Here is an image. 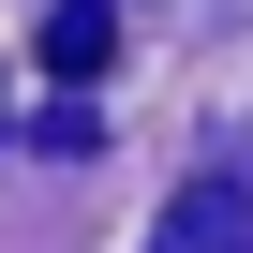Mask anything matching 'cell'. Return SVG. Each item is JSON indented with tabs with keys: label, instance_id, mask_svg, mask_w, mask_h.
<instances>
[{
	"label": "cell",
	"instance_id": "obj_1",
	"mask_svg": "<svg viewBox=\"0 0 253 253\" xmlns=\"http://www.w3.org/2000/svg\"><path fill=\"white\" fill-rule=\"evenodd\" d=\"M149 253H253V179H179Z\"/></svg>",
	"mask_w": 253,
	"mask_h": 253
},
{
	"label": "cell",
	"instance_id": "obj_2",
	"mask_svg": "<svg viewBox=\"0 0 253 253\" xmlns=\"http://www.w3.org/2000/svg\"><path fill=\"white\" fill-rule=\"evenodd\" d=\"M119 60V15H104V0H60V15H45V89H89Z\"/></svg>",
	"mask_w": 253,
	"mask_h": 253
},
{
	"label": "cell",
	"instance_id": "obj_3",
	"mask_svg": "<svg viewBox=\"0 0 253 253\" xmlns=\"http://www.w3.org/2000/svg\"><path fill=\"white\" fill-rule=\"evenodd\" d=\"M30 149H45V164H89V149H104V119H89V104H75V89H60V104H45V119H30Z\"/></svg>",
	"mask_w": 253,
	"mask_h": 253
}]
</instances>
